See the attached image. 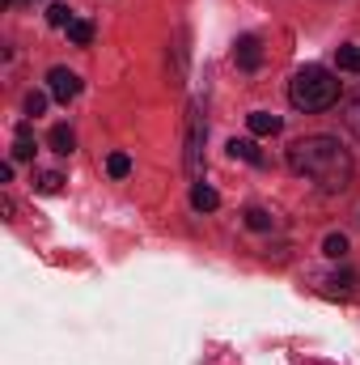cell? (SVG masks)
Listing matches in <instances>:
<instances>
[{
	"label": "cell",
	"mask_w": 360,
	"mask_h": 365,
	"mask_svg": "<svg viewBox=\"0 0 360 365\" xmlns=\"http://www.w3.org/2000/svg\"><path fill=\"white\" fill-rule=\"evenodd\" d=\"M288 166L301 179H309L318 191H331V195L348 191L352 179H356V162L335 136H305V140H297L288 149Z\"/></svg>",
	"instance_id": "1"
},
{
	"label": "cell",
	"mask_w": 360,
	"mask_h": 365,
	"mask_svg": "<svg viewBox=\"0 0 360 365\" xmlns=\"http://www.w3.org/2000/svg\"><path fill=\"white\" fill-rule=\"evenodd\" d=\"M288 102L305 115H318V110H331L339 102V81L322 68V64H305L292 81H288Z\"/></svg>",
	"instance_id": "2"
},
{
	"label": "cell",
	"mask_w": 360,
	"mask_h": 365,
	"mask_svg": "<svg viewBox=\"0 0 360 365\" xmlns=\"http://www.w3.org/2000/svg\"><path fill=\"white\" fill-rule=\"evenodd\" d=\"M203 115L199 110H191V123H186V170H191V179H199V170H203Z\"/></svg>",
	"instance_id": "3"
},
{
	"label": "cell",
	"mask_w": 360,
	"mask_h": 365,
	"mask_svg": "<svg viewBox=\"0 0 360 365\" xmlns=\"http://www.w3.org/2000/svg\"><path fill=\"white\" fill-rule=\"evenodd\" d=\"M47 90H51L55 102H64V106H68V102L81 93V77H77V73H68V68H51V73H47Z\"/></svg>",
	"instance_id": "4"
},
{
	"label": "cell",
	"mask_w": 360,
	"mask_h": 365,
	"mask_svg": "<svg viewBox=\"0 0 360 365\" xmlns=\"http://www.w3.org/2000/svg\"><path fill=\"white\" fill-rule=\"evenodd\" d=\"M233 60H238V68H246V73H255L259 64H263V51H259V38H238V51H233Z\"/></svg>",
	"instance_id": "5"
},
{
	"label": "cell",
	"mask_w": 360,
	"mask_h": 365,
	"mask_svg": "<svg viewBox=\"0 0 360 365\" xmlns=\"http://www.w3.org/2000/svg\"><path fill=\"white\" fill-rule=\"evenodd\" d=\"M30 158H34V132H30V123H21L13 132V162H30Z\"/></svg>",
	"instance_id": "6"
},
{
	"label": "cell",
	"mask_w": 360,
	"mask_h": 365,
	"mask_svg": "<svg viewBox=\"0 0 360 365\" xmlns=\"http://www.w3.org/2000/svg\"><path fill=\"white\" fill-rule=\"evenodd\" d=\"M191 204H195V212H216V208H221V195H216L208 182H195V187H191Z\"/></svg>",
	"instance_id": "7"
},
{
	"label": "cell",
	"mask_w": 360,
	"mask_h": 365,
	"mask_svg": "<svg viewBox=\"0 0 360 365\" xmlns=\"http://www.w3.org/2000/svg\"><path fill=\"white\" fill-rule=\"evenodd\" d=\"M246 123H250L255 136H275V132H280V115H271V110H255Z\"/></svg>",
	"instance_id": "8"
},
{
	"label": "cell",
	"mask_w": 360,
	"mask_h": 365,
	"mask_svg": "<svg viewBox=\"0 0 360 365\" xmlns=\"http://www.w3.org/2000/svg\"><path fill=\"white\" fill-rule=\"evenodd\" d=\"M51 149H55V153H73V149H77V136H73V128L55 123V128H51Z\"/></svg>",
	"instance_id": "9"
},
{
	"label": "cell",
	"mask_w": 360,
	"mask_h": 365,
	"mask_svg": "<svg viewBox=\"0 0 360 365\" xmlns=\"http://www.w3.org/2000/svg\"><path fill=\"white\" fill-rule=\"evenodd\" d=\"M229 158H242V162H263V153L255 149V140H229Z\"/></svg>",
	"instance_id": "10"
},
{
	"label": "cell",
	"mask_w": 360,
	"mask_h": 365,
	"mask_svg": "<svg viewBox=\"0 0 360 365\" xmlns=\"http://www.w3.org/2000/svg\"><path fill=\"white\" fill-rule=\"evenodd\" d=\"M106 175H110V179H127V175H132V158H127V153H110V158H106Z\"/></svg>",
	"instance_id": "11"
},
{
	"label": "cell",
	"mask_w": 360,
	"mask_h": 365,
	"mask_svg": "<svg viewBox=\"0 0 360 365\" xmlns=\"http://www.w3.org/2000/svg\"><path fill=\"white\" fill-rule=\"evenodd\" d=\"M344 128L352 132L360 140V98H352V102H344Z\"/></svg>",
	"instance_id": "12"
},
{
	"label": "cell",
	"mask_w": 360,
	"mask_h": 365,
	"mask_svg": "<svg viewBox=\"0 0 360 365\" xmlns=\"http://www.w3.org/2000/svg\"><path fill=\"white\" fill-rule=\"evenodd\" d=\"M339 68H344V73H360V47L356 43L339 47Z\"/></svg>",
	"instance_id": "13"
},
{
	"label": "cell",
	"mask_w": 360,
	"mask_h": 365,
	"mask_svg": "<svg viewBox=\"0 0 360 365\" xmlns=\"http://www.w3.org/2000/svg\"><path fill=\"white\" fill-rule=\"evenodd\" d=\"M34 187H38L43 195H55V191L64 187V175H55V170H43V175L34 179Z\"/></svg>",
	"instance_id": "14"
},
{
	"label": "cell",
	"mask_w": 360,
	"mask_h": 365,
	"mask_svg": "<svg viewBox=\"0 0 360 365\" xmlns=\"http://www.w3.org/2000/svg\"><path fill=\"white\" fill-rule=\"evenodd\" d=\"M68 38H73L77 47H90V38H93V26H90V21H81V17H77V21L68 26Z\"/></svg>",
	"instance_id": "15"
},
{
	"label": "cell",
	"mask_w": 360,
	"mask_h": 365,
	"mask_svg": "<svg viewBox=\"0 0 360 365\" xmlns=\"http://www.w3.org/2000/svg\"><path fill=\"white\" fill-rule=\"evenodd\" d=\"M47 21H51V26H64V30H68V26H73L77 17H73V9H68V4H51V9H47Z\"/></svg>",
	"instance_id": "16"
},
{
	"label": "cell",
	"mask_w": 360,
	"mask_h": 365,
	"mask_svg": "<svg viewBox=\"0 0 360 365\" xmlns=\"http://www.w3.org/2000/svg\"><path fill=\"white\" fill-rule=\"evenodd\" d=\"M246 225H250L255 234H268V230H271V217L263 212V208H246Z\"/></svg>",
	"instance_id": "17"
},
{
	"label": "cell",
	"mask_w": 360,
	"mask_h": 365,
	"mask_svg": "<svg viewBox=\"0 0 360 365\" xmlns=\"http://www.w3.org/2000/svg\"><path fill=\"white\" fill-rule=\"evenodd\" d=\"M322 251H327L331 259H344V255H348V238H344V234H331V238L322 242Z\"/></svg>",
	"instance_id": "18"
},
{
	"label": "cell",
	"mask_w": 360,
	"mask_h": 365,
	"mask_svg": "<svg viewBox=\"0 0 360 365\" xmlns=\"http://www.w3.org/2000/svg\"><path fill=\"white\" fill-rule=\"evenodd\" d=\"M47 110V93H26V115H43Z\"/></svg>",
	"instance_id": "19"
}]
</instances>
